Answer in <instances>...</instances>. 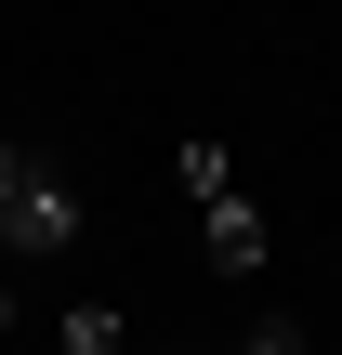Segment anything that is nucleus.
<instances>
[{
	"instance_id": "3",
	"label": "nucleus",
	"mask_w": 342,
	"mask_h": 355,
	"mask_svg": "<svg viewBox=\"0 0 342 355\" xmlns=\"http://www.w3.org/2000/svg\"><path fill=\"white\" fill-rule=\"evenodd\" d=\"M171 171H185V198H224V184H237V158H224V145H211V132H198V145H185V158H171Z\"/></svg>"
},
{
	"instance_id": "2",
	"label": "nucleus",
	"mask_w": 342,
	"mask_h": 355,
	"mask_svg": "<svg viewBox=\"0 0 342 355\" xmlns=\"http://www.w3.org/2000/svg\"><path fill=\"white\" fill-rule=\"evenodd\" d=\"M79 237V198L53 184V171H26V198H13V250H66Z\"/></svg>"
},
{
	"instance_id": "4",
	"label": "nucleus",
	"mask_w": 342,
	"mask_h": 355,
	"mask_svg": "<svg viewBox=\"0 0 342 355\" xmlns=\"http://www.w3.org/2000/svg\"><path fill=\"white\" fill-rule=\"evenodd\" d=\"M66 355H119V316L105 303H66Z\"/></svg>"
},
{
	"instance_id": "6",
	"label": "nucleus",
	"mask_w": 342,
	"mask_h": 355,
	"mask_svg": "<svg viewBox=\"0 0 342 355\" xmlns=\"http://www.w3.org/2000/svg\"><path fill=\"white\" fill-rule=\"evenodd\" d=\"M237 355H303V343H290V329H250V343H237Z\"/></svg>"
},
{
	"instance_id": "1",
	"label": "nucleus",
	"mask_w": 342,
	"mask_h": 355,
	"mask_svg": "<svg viewBox=\"0 0 342 355\" xmlns=\"http://www.w3.org/2000/svg\"><path fill=\"white\" fill-rule=\"evenodd\" d=\"M198 237H211V277H264V211L224 184V198H198Z\"/></svg>"
},
{
	"instance_id": "7",
	"label": "nucleus",
	"mask_w": 342,
	"mask_h": 355,
	"mask_svg": "<svg viewBox=\"0 0 342 355\" xmlns=\"http://www.w3.org/2000/svg\"><path fill=\"white\" fill-rule=\"evenodd\" d=\"M0 329H13V303H0Z\"/></svg>"
},
{
	"instance_id": "5",
	"label": "nucleus",
	"mask_w": 342,
	"mask_h": 355,
	"mask_svg": "<svg viewBox=\"0 0 342 355\" xmlns=\"http://www.w3.org/2000/svg\"><path fill=\"white\" fill-rule=\"evenodd\" d=\"M26 171H40V158H26V145H0V250H13V198H26Z\"/></svg>"
}]
</instances>
